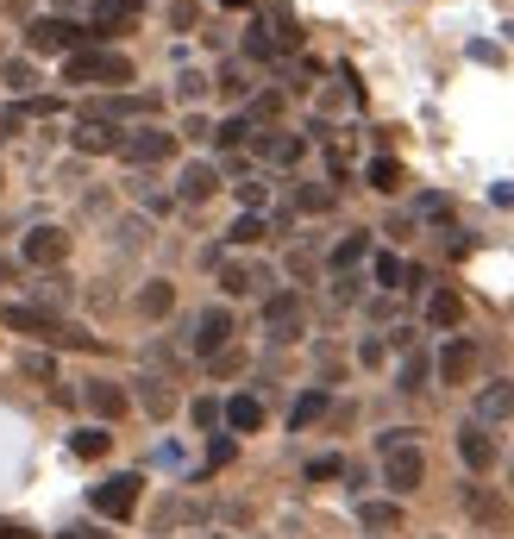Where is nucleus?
Returning <instances> with one entry per match:
<instances>
[{"mask_svg": "<svg viewBox=\"0 0 514 539\" xmlns=\"http://www.w3.org/2000/svg\"><path fill=\"white\" fill-rule=\"evenodd\" d=\"M63 76L76 82V88H120V82H132V57H126V51H95V44H82V51H69Z\"/></svg>", "mask_w": 514, "mask_h": 539, "instance_id": "1", "label": "nucleus"}, {"mask_svg": "<svg viewBox=\"0 0 514 539\" xmlns=\"http://www.w3.org/2000/svg\"><path fill=\"white\" fill-rule=\"evenodd\" d=\"M370 189H377V195H395V189H402V163H395V157H370Z\"/></svg>", "mask_w": 514, "mask_h": 539, "instance_id": "28", "label": "nucleus"}, {"mask_svg": "<svg viewBox=\"0 0 514 539\" xmlns=\"http://www.w3.org/2000/svg\"><path fill=\"white\" fill-rule=\"evenodd\" d=\"M195 427H220V402H214V395H201V402H195Z\"/></svg>", "mask_w": 514, "mask_h": 539, "instance_id": "37", "label": "nucleus"}, {"mask_svg": "<svg viewBox=\"0 0 514 539\" xmlns=\"http://www.w3.org/2000/svg\"><path fill=\"white\" fill-rule=\"evenodd\" d=\"M182 138H214V126H207L201 113H189V126H182Z\"/></svg>", "mask_w": 514, "mask_h": 539, "instance_id": "42", "label": "nucleus"}, {"mask_svg": "<svg viewBox=\"0 0 514 539\" xmlns=\"http://www.w3.org/2000/svg\"><path fill=\"white\" fill-rule=\"evenodd\" d=\"M19 251H26V264H32V270H57L63 257H69V232H63V226H32Z\"/></svg>", "mask_w": 514, "mask_h": 539, "instance_id": "8", "label": "nucleus"}, {"mask_svg": "<svg viewBox=\"0 0 514 539\" xmlns=\"http://www.w3.org/2000/svg\"><path fill=\"white\" fill-rule=\"evenodd\" d=\"M264 232H270V226H264V214H239V220H232V232H226V239H232V245H257Z\"/></svg>", "mask_w": 514, "mask_h": 539, "instance_id": "32", "label": "nucleus"}, {"mask_svg": "<svg viewBox=\"0 0 514 539\" xmlns=\"http://www.w3.org/2000/svg\"><path fill=\"white\" fill-rule=\"evenodd\" d=\"M427 370H433V364L420 358V351H408V358H402V389H408V395H414V389H427Z\"/></svg>", "mask_w": 514, "mask_h": 539, "instance_id": "33", "label": "nucleus"}, {"mask_svg": "<svg viewBox=\"0 0 514 539\" xmlns=\"http://www.w3.org/2000/svg\"><path fill=\"white\" fill-rule=\"evenodd\" d=\"M138 13H145V0H95V26H88V38L120 32V26H132Z\"/></svg>", "mask_w": 514, "mask_h": 539, "instance_id": "12", "label": "nucleus"}, {"mask_svg": "<svg viewBox=\"0 0 514 539\" xmlns=\"http://www.w3.org/2000/svg\"><path fill=\"white\" fill-rule=\"evenodd\" d=\"M264 283H270L264 264H251V257H226V270H220V289L226 295H257Z\"/></svg>", "mask_w": 514, "mask_h": 539, "instance_id": "11", "label": "nucleus"}, {"mask_svg": "<svg viewBox=\"0 0 514 539\" xmlns=\"http://www.w3.org/2000/svg\"><path fill=\"white\" fill-rule=\"evenodd\" d=\"M345 471V458H333V452H326V458H308V483H333Z\"/></svg>", "mask_w": 514, "mask_h": 539, "instance_id": "34", "label": "nucleus"}, {"mask_svg": "<svg viewBox=\"0 0 514 539\" xmlns=\"http://www.w3.org/2000/svg\"><path fill=\"white\" fill-rule=\"evenodd\" d=\"M232 452H239V445H232V439L220 433L214 445H207V464H214V471H220V464H232Z\"/></svg>", "mask_w": 514, "mask_h": 539, "instance_id": "38", "label": "nucleus"}, {"mask_svg": "<svg viewBox=\"0 0 514 539\" xmlns=\"http://www.w3.org/2000/svg\"><path fill=\"white\" fill-rule=\"evenodd\" d=\"M82 38L88 32H76V26H69V19H32V26H26V44H32V51H82Z\"/></svg>", "mask_w": 514, "mask_h": 539, "instance_id": "9", "label": "nucleus"}, {"mask_svg": "<svg viewBox=\"0 0 514 539\" xmlns=\"http://www.w3.org/2000/svg\"><path fill=\"white\" fill-rule=\"evenodd\" d=\"M201 88H207V76H176V95L182 101H201Z\"/></svg>", "mask_w": 514, "mask_h": 539, "instance_id": "41", "label": "nucleus"}, {"mask_svg": "<svg viewBox=\"0 0 514 539\" xmlns=\"http://www.w3.org/2000/svg\"><path fill=\"white\" fill-rule=\"evenodd\" d=\"M370 251V232H345V239L333 245V276H352V264Z\"/></svg>", "mask_w": 514, "mask_h": 539, "instance_id": "25", "label": "nucleus"}, {"mask_svg": "<svg viewBox=\"0 0 514 539\" xmlns=\"http://www.w3.org/2000/svg\"><path fill=\"white\" fill-rule=\"evenodd\" d=\"M377 452H383V483L395 489V496H414V489L427 483V458H420V445L408 433H383Z\"/></svg>", "mask_w": 514, "mask_h": 539, "instance_id": "2", "label": "nucleus"}, {"mask_svg": "<svg viewBox=\"0 0 514 539\" xmlns=\"http://www.w3.org/2000/svg\"><path fill=\"white\" fill-rule=\"evenodd\" d=\"M138 402H145V414H170L176 408V395H170V383H163V377H138Z\"/></svg>", "mask_w": 514, "mask_h": 539, "instance_id": "26", "label": "nucleus"}, {"mask_svg": "<svg viewBox=\"0 0 514 539\" xmlns=\"http://www.w3.org/2000/svg\"><path fill=\"white\" fill-rule=\"evenodd\" d=\"M502 414H514V389L508 383H489L477 395V427H489V420H502Z\"/></svg>", "mask_w": 514, "mask_h": 539, "instance_id": "21", "label": "nucleus"}, {"mask_svg": "<svg viewBox=\"0 0 514 539\" xmlns=\"http://www.w3.org/2000/svg\"><path fill=\"white\" fill-rule=\"evenodd\" d=\"M276 107H283V95H257V101H251V113H245V120H270Z\"/></svg>", "mask_w": 514, "mask_h": 539, "instance_id": "39", "label": "nucleus"}, {"mask_svg": "<svg viewBox=\"0 0 514 539\" xmlns=\"http://www.w3.org/2000/svg\"><path fill=\"white\" fill-rule=\"evenodd\" d=\"M257 157L264 163H301V151H308V138L301 132H264V138H251Z\"/></svg>", "mask_w": 514, "mask_h": 539, "instance_id": "14", "label": "nucleus"}, {"mask_svg": "<svg viewBox=\"0 0 514 539\" xmlns=\"http://www.w3.org/2000/svg\"><path fill=\"white\" fill-rule=\"evenodd\" d=\"M57 539H107V533H95V527H69V533H57Z\"/></svg>", "mask_w": 514, "mask_h": 539, "instance_id": "44", "label": "nucleus"}, {"mask_svg": "<svg viewBox=\"0 0 514 539\" xmlns=\"http://www.w3.org/2000/svg\"><path fill=\"white\" fill-rule=\"evenodd\" d=\"M251 132H257V126L245 120V113H232V120H220V126H214V145H226V151H239V145H251Z\"/></svg>", "mask_w": 514, "mask_h": 539, "instance_id": "29", "label": "nucleus"}, {"mask_svg": "<svg viewBox=\"0 0 514 539\" xmlns=\"http://www.w3.org/2000/svg\"><path fill=\"white\" fill-rule=\"evenodd\" d=\"M301 326H308V301H301L295 289H283V295H270V301H264V333H270L276 345L301 339Z\"/></svg>", "mask_w": 514, "mask_h": 539, "instance_id": "4", "label": "nucleus"}, {"mask_svg": "<svg viewBox=\"0 0 514 539\" xmlns=\"http://www.w3.org/2000/svg\"><path fill=\"white\" fill-rule=\"evenodd\" d=\"M214 539H220V533H214Z\"/></svg>", "mask_w": 514, "mask_h": 539, "instance_id": "45", "label": "nucleus"}, {"mask_svg": "<svg viewBox=\"0 0 514 539\" xmlns=\"http://www.w3.org/2000/svg\"><path fill=\"white\" fill-rule=\"evenodd\" d=\"M170 308H176V283H145L138 289V314L145 320H163Z\"/></svg>", "mask_w": 514, "mask_h": 539, "instance_id": "22", "label": "nucleus"}, {"mask_svg": "<svg viewBox=\"0 0 514 539\" xmlns=\"http://www.w3.org/2000/svg\"><path fill=\"white\" fill-rule=\"evenodd\" d=\"M82 395H88V408H95L101 420H120V414H126V389H120V383H107V377H95Z\"/></svg>", "mask_w": 514, "mask_h": 539, "instance_id": "19", "label": "nucleus"}, {"mask_svg": "<svg viewBox=\"0 0 514 539\" xmlns=\"http://www.w3.org/2000/svg\"><path fill=\"white\" fill-rule=\"evenodd\" d=\"M458 458L471 464V471H489V464H496V439H489V427H477V420H471V427L458 433Z\"/></svg>", "mask_w": 514, "mask_h": 539, "instance_id": "13", "label": "nucleus"}, {"mask_svg": "<svg viewBox=\"0 0 514 539\" xmlns=\"http://www.w3.org/2000/svg\"><path fill=\"white\" fill-rule=\"evenodd\" d=\"M0 326H13V333H26V339H44V345H95V339H88V333H76V326H69V320H57L51 308H19V301H13V308H0Z\"/></svg>", "mask_w": 514, "mask_h": 539, "instance_id": "3", "label": "nucleus"}, {"mask_svg": "<svg viewBox=\"0 0 514 539\" xmlns=\"http://www.w3.org/2000/svg\"><path fill=\"white\" fill-rule=\"evenodd\" d=\"M220 420L232 433H257V427H264V402H257V395H232V402L220 408Z\"/></svg>", "mask_w": 514, "mask_h": 539, "instance_id": "18", "label": "nucleus"}, {"mask_svg": "<svg viewBox=\"0 0 514 539\" xmlns=\"http://www.w3.org/2000/svg\"><path fill=\"white\" fill-rule=\"evenodd\" d=\"M138 496H145V477H107V483H95V496H88V502H95V514H107V521H126V514L138 508Z\"/></svg>", "mask_w": 514, "mask_h": 539, "instance_id": "5", "label": "nucleus"}, {"mask_svg": "<svg viewBox=\"0 0 514 539\" xmlns=\"http://www.w3.org/2000/svg\"><path fill=\"white\" fill-rule=\"evenodd\" d=\"M245 88H251V82H245V69H239V63H226V69H220V95H245Z\"/></svg>", "mask_w": 514, "mask_h": 539, "instance_id": "35", "label": "nucleus"}, {"mask_svg": "<svg viewBox=\"0 0 514 539\" xmlns=\"http://www.w3.org/2000/svg\"><path fill=\"white\" fill-rule=\"evenodd\" d=\"M170 151H176V132H163V126H138V132H126V138H120V157H126V163H138V170L163 163Z\"/></svg>", "mask_w": 514, "mask_h": 539, "instance_id": "6", "label": "nucleus"}, {"mask_svg": "<svg viewBox=\"0 0 514 539\" xmlns=\"http://www.w3.org/2000/svg\"><path fill=\"white\" fill-rule=\"evenodd\" d=\"M0 539H38L32 527H19V521H0Z\"/></svg>", "mask_w": 514, "mask_h": 539, "instance_id": "43", "label": "nucleus"}, {"mask_svg": "<svg viewBox=\"0 0 514 539\" xmlns=\"http://www.w3.org/2000/svg\"><path fill=\"white\" fill-rule=\"evenodd\" d=\"M427 320L446 333V326H458L464 320V301H458V289H433V301H427Z\"/></svg>", "mask_w": 514, "mask_h": 539, "instance_id": "24", "label": "nucleus"}, {"mask_svg": "<svg viewBox=\"0 0 514 539\" xmlns=\"http://www.w3.org/2000/svg\"><path fill=\"white\" fill-rule=\"evenodd\" d=\"M320 414H326V389H308V395H301V402L289 408V427H314Z\"/></svg>", "mask_w": 514, "mask_h": 539, "instance_id": "30", "label": "nucleus"}, {"mask_svg": "<svg viewBox=\"0 0 514 539\" xmlns=\"http://www.w3.org/2000/svg\"><path fill=\"white\" fill-rule=\"evenodd\" d=\"M214 189H220V170H214V163H182V176H176V195H182V201H207Z\"/></svg>", "mask_w": 514, "mask_h": 539, "instance_id": "15", "label": "nucleus"}, {"mask_svg": "<svg viewBox=\"0 0 514 539\" xmlns=\"http://www.w3.org/2000/svg\"><path fill=\"white\" fill-rule=\"evenodd\" d=\"M239 201H245V214H257L264 207V182H239Z\"/></svg>", "mask_w": 514, "mask_h": 539, "instance_id": "40", "label": "nucleus"}, {"mask_svg": "<svg viewBox=\"0 0 514 539\" xmlns=\"http://www.w3.org/2000/svg\"><path fill=\"white\" fill-rule=\"evenodd\" d=\"M464 508H471V521L489 527V533L508 527V502H502V496H489V489H464Z\"/></svg>", "mask_w": 514, "mask_h": 539, "instance_id": "17", "label": "nucleus"}, {"mask_svg": "<svg viewBox=\"0 0 514 539\" xmlns=\"http://www.w3.org/2000/svg\"><path fill=\"white\" fill-rule=\"evenodd\" d=\"M69 138H76V151H82V157H107V151H120V138H126V132H113V126H101V120H82Z\"/></svg>", "mask_w": 514, "mask_h": 539, "instance_id": "16", "label": "nucleus"}, {"mask_svg": "<svg viewBox=\"0 0 514 539\" xmlns=\"http://www.w3.org/2000/svg\"><path fill=\"white\" fill-rule=\"evenodd\" d=\"M69 452H76V458H107L113 452V433L107 427H76V433H69Z\"/></svg>", "mask_w": 514, "mask_h": 539, "instance_id": "23", "label": "nucleus"}, {"mask_svg": "<svg viewBox=\"0 0 514 539\" xmlns=\"http://www.w3.org/2000/svg\"><path fill=\"white\" fill-rule=\"evenodd\" d=\"M0 76H7V88H32V63H0Z\"/></svg>", "mask_w": 514, "mask_h": 539, "instance_id": "36", "label": "nucleus"}, {"mask_svg": "<svg viewBox=\"0 0 514 539\" xmlns=\"http://www.w3.org/2000/svg\"><path fill=\"white\" fill-rule=\"evenodd\" d=\"M433 370H439V383H471V377H477V345H471V339H452V345H439Z\"/></svg>", "mask_w": 514, "mask_h": 539, "instance_id": "10", "label": "nucleus"}, {"mask_svg": "<svg viewBox=\"0 0 514 539\" xmlns=\"http://www.w3.org/2000/svg\"><path fill=\"white\" fill-rule=\"evenodd\" d=\"M358 521H364L370 533H395V527H402V508H395V502H364Z\"/></svg>", "mask_w": 514, "mask_h": 539, "instance_id": "27", "label": "nucleus"}, {"mask_svg": "<svg viewBox=\"0 0 514 539\" xmlns=\"http://www.w3.org/2000/svg\"><path fill=\"white\" fill-rule=\"evenodd\" d=\"M333 201H339V195L326 189V182H308V189H295V207H301V214H326Z\"/></svg>", "mask_w": 514, "mask_h": 539, "instance_id": "31", "label": "nucleus"}, {"mask_svg": "<svg viewBox=\"0 0 514 539\" xmlns=\"http://www.w3.org/2000/svg\"><path fill=\"white\" fill-rule=\"evenodd\" d=\"M377 283H383V289L395 295V289H414V283H420V270L408 264V257H395V251H383V257H377Z\"/></svg>", "mask_w": 514, "mask_h": 539, "instance_id": "20", "label": "nucleus"}, {"mask_svg": "<svg viewBox=\"0 0 514 539\" xmlns=\"http://www.w3.org/2000/svg\"><path fill=\"white\" fill-rule=\"evenodd\" d=\"M232 333H239L232 314H226V308H207V314L195 320V333H189V351H195V358H220V351L232 345Z\"/></svg>", "mask_w": 514, "mask_h": 539, "instance_id": "7", "label": "nucleus"}]
</instances>
